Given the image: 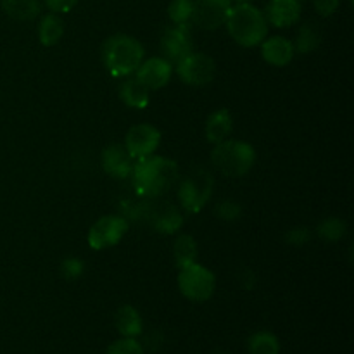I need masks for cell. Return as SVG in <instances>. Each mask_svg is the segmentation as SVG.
<instances>
[{"label": "cell", "mask_w": 354, "mask_h": 354, "mask_svg": "<svg viewBox=\"0 0 354 354\" xmlns=\"http://www.w3.org/2000/svg\"><path fill=\"white\" fill-rule=\"evenodd\" d=\"M339 6H341V0H315V10L324 17L335 14Z\"/></svg>", "instance_id": "obj_31"}, {"label": "cell", "mask_w": 354, "mask_h": 354, "mask_svg": "<svg viewBox=\"0 0 354 354\" xmlns=\"http://www.w3.org/2000/svg\"><path fill=\"white\" fill-rule=\"evenodd\" d=\"M3 12L16 21H33L40 16V0H2Z\"/></svg>", "instance_id": "obj_21"}, {"label": "cell", "mask_w": 354, "mask_h": 354, "mask_svg": "<svg viewBox=\"0 0 354 354\" xmlns=\"http://www.w3.org/2000/svg\"><path fill=\"white\" fill-rule=\"evenodd\" d=\"M248 348L251 354H279L280 342L272 332H256L249 337Z\"/></svg>", "instance_id": "obj_24"}, {"label": "cell", "mask_w": 354, "mask_h": 354, "mask_svg": "<svg viewBox=\"0 0 354 354\" xmlns=\"http://www.w3.org/2000/svg\"><path fill=\"white\" fill-rule=\"evenodd\" d=\"M261 55L265 62L275 68H286L294 59V45L286 37H266L261 41Z\"/></svg>", "instance_id": "obj_14"}, {"label": "cell", "mask_w": 354, "mask_h": 354, "mask_svg": "<svg viewBox=\"0 0 354 354\" xmlns=\"http://www.w3.org/2000/svg\"><path fill=\"white\" fill-rule=\"evenodd\" d=\"M178 289L183 297L194 303H204V301L211 299L216 290V277L199 263H192L189 266L180 268L178 273Z\"/></svg>", "instance_id": "obj_5"}, {"label": "cell", "mask_w": 354, "mask_h": 354, "mask_svg": "<svg viewBox=\"0 0 354 354\" xmlns=\"http://www.w3.org/2000/svg\"><path fill=\"white\" fill-rule=\"evenodd\" d=\"M214 180L209 171L197 168L187 178L182 180L178 187V201L183 209L190 214L203 211L213 196Z\"/></svg>", "instance_id": "obj_6"}, {"label": "cell", "mask_w": 354, "mask_h": 354, "mask_svg": "<svg viewBox=\"0 0 354 354\" xmlns=\"http://www.w3.org/2000/svg\"><path fill=\"white\" fill-rule=\"evenodd\" d=\"M100 165H102L104 171L109 176L116 180H124L131 175L135 161L128 154L124 145L111 144L104 147L102 152H100Z\"/></svg>", "instance_id": "obj_13"}, {"label": "cell", "mask_w": 354, "mask_h": 354, "mask_svg": "<svg viewBox=\"0 0 354 354\" xmlns=\"http://www.w3.org/2000/svg\"><path fill=\"white\" fill-rule=\"evenodd\" d=\"M214 213L218 214V218L223 221H235L241 218L242 214V206L235 201H221L216 206Z\"/></svg>", "instance_id": "obj_29"}, {"label": "cell", "mask_w": 354, "mask_h": 354, "mask_svg": "<svg viewBox=\"0 0 354 354\" xmlns=\"http://www.w3.org/2000/svg\"><path fill=\"white\" fill-rule=\"evenodd\" d=\"M197 242L192 235L182 234L175 239V244H173V258H175L176 268H183V266H189L192 263H196L197 259Z\"/></svg>", "instance_id": "obj_22"}, {"label": "cell", "mask_w": 354, "mask_h": 354, "mask_svg": "<svg viewBox=\"0 0 354 354\" xmlns=\"http://www.w3.org/2000/svg\"><path fill=\"white\" fill-rule=\"evenodd\" d=\"M173 71L185 85L204 86L211 83L216 76V62L211 55L203 52H190L178 62H175Z\"/></svg>", "instance_id": "obj_7"}, {"label": "cell", "mask_w": 354, "mask_h": 354, "mask_svg": "<svg viewBox=\"0 0 354 354\" xmlns=\"http://www.w3.org/2000/svg\"><path fill=\"white\" fill-rule=\"evenodd\" d=\"M106 354H144L140 342L133 337H123L120 341L113 342Z\"/></svg>", "instance_id": "obj_27"}, {"label": "cell", "mask_w": 354, "mask_h": 354, "mask_svg": "<svg viewBox=\"0 0 354 354\" xmlns=\"http://www.w3.org/2000/svg\"><path fill=\"white\" fill-rule=\"evenodd\" d=\"M211 162L214 168L225 176L241 178L248 175L256 162V151L249 142L244 140H227L214 145L211 151Z\"/></svg>", "instance_id": "obj_4"}, {"label": "cell", "mask_w": 354, "mask_h": 354, "mask_svg": "<svg viewBox=\"0 0 354 354\" xmlns=\"http://www.w3.org/2000/svg\"><path fill=\"white\" fill-rule=\"evenodd\" d=\"M133 75L152 92L168 85L173 76V64L166 57H149L140 62Z\"/></svg>", "instance_id": "obj_12"}, {"label": "cell", "mask_w": 354, "mask_h": 354, "mask_svg": "<svg viewBox=\"0 0 354 354\" xmlns=\"http://www.w3.org/2000/svg\"><path fill=\"white\" fill-rule=\"evenodd\" d=\"M144 61V47L130 35H113L102 45V62L114 78H128Z\"/></svg>", "instance_id": "obj_3"}, {"label": "cell", "mask_w": 354, "mask_h": 354, "mask_svg": "<svg viewBox=\"0 0 354 354\" xmlns=\"http://www.w3.org/2000/svg\"><path fill=\"white\" fill-rule=\"evenodd\" d=\"M64 21L55 12H48L38 24V40L44 47H54L64 37Z\"/></svg>", "instance_id": "obj_20"}, {"label": "cell", "mask_w": 354, "mask_h": 354, "mask_svg": "<svg viewBox=\"0 0 354 354\" xmlns=\"http://www.w3.org/2000/svg\"><path fill=\"white\" fill-rule=\"evenodd\" d=\"M232 131H234V118L228 109H218L207 116L206 127H204L207 142H211L213 145L220 144V142L230 138Z\"/></svg>", "instance_id": "obj_16"}, {"label": "cell", "mask_w": 354, "mask_h": 354, "mask_svg": "<svg viewBox=\"0 0 354 354\" xmlns=\"http://www.w3.org/2000/svg\"><path fill=\"white\" fill-rule=\"evenodd\" d=\"M149 218H151L152 227H154L159 234L171 235L176 234V232L183 227L182 213H180L178 207L171 206V204H165V206H159L156 207V209H152Z\"/></svg>", "instance_id": "obj_17"}, {"label": "cell", "mask_w": 354, "mask_h": 354, "mask_svg": "<svg viewBox=\"0 0 354 354\" xmlns=\"http://www.w3.org/2000/svg\"><path fill=\"white\" fill-rule=\"evenodd\" d=\"M130 176L138 196L156 199L178 182L180 169L173 159L152 154L135 161Z\"/></svg>", "instance_id": "obj_1"}, {"label": "cell", "mask_w": 354, "mask_h": 354, "mask_svg": "<svg viewBox=\"0 0 354 354\" xmlns=\"http://www.w3.org/2000/svg\"><path fill=\"white\" fill-rule=\"evenodd\" d=\"M159 144H161V131L154 124L149 123L135 124L128 130L127 137H124V149L133 161L154 154Z\"/></svg>", "instance_id": "obj_9"}, {"label": "cell", "mask_w": 354, "mask_h": 354, "mask_svg": "<svg viewBox=\"0 0 354 354\" xmlns=\"http://www.w3.org/2000/svg\"><path fill=\"white\" fill-rule=\"evenodd\" d=\"M44 3L50 9V12L66 14L78 3V0H44Z\"/></svg>", "instance_id": "obj_32"}, {"label": "cell", "mask_w": 354, "mask_h": 354, "mask_svg": "<svg viewBox=\"0 0 354 354\" xmlns=\"http://www.w3.org/2000/svg\"><path fill=\"white\" fill-rule=\"evenodd\" d=\"M128 228H130V225H128L127 218L118 216V214H107V216L99 218L90 227L88 237H86L90 249L104 251V249L114 248L123 241Z\"/></svg>", "instance_id": "obj_8"}, {"label": "cell", "mask_w": 354, "mask_h": 354, "mask_svg": "<svg viewBox=\"0 0 354 354\" xmlns=\"http://www.w3.org/2000/svg\"><path fill=\"white\" fill-rule=\"evenodd\" d=\"M228 2H230L232 6H237V3H249L251 0H228Z\"/></svg>", "instance_id": "obj_33"}, {"label": "cell", "mask_w": 354, "mask_h": 354, "mask_svg": "<svg viewBox=\"0 0 354 354\" xmlns=\"http://www.w3.org/2000/svg\"><path fill=\"white\" fill-rule=\"evenodd\" d=\"M120 99L131 109H145L151 102V90L135 76H128L120 86Z\"/></svg>", "instance_id": "obj_18"}, {"label": "cell", "mask_w": 354, "mask_h": 354, "mask_svg": "<svg viewBox=\"0 0 354 354\" xmlns=\"http://www.w3.org/2000/svg\"><path fill=\"white\" fill-rule=\"evenodd\" d=\"M322 41V35L317 26L313 24H303L296 35V41H292L294 52L299 54H310V52L317 50L318 45Z\"/></svg>", "instance_id": "obj_23"}, {"label": "cell", "mask_w": 354, "mask_h": 354, "mask_svg": "<svg viewBox=\"0 0 354 354\" xmlns=\"http://www.w3.org/2000/svg\"><path fill=\"white\" fill-rule=\"evenodd\" d=\"M266 21L277 28H289L301 17L299 0H272L266 9Z\"/></svg>", "instance_id": "obj_15"}, {"label": "cell", "mask_w": 354, "mask_h": 354, "mask_svg": "<svg viewBox=\"0 0 354 354\" xmlns=\"http://www.w3.org/2000/svg\"><path fill=\"white\" fill-rule=\"evenodd\" d=\"M311 241V230L306 227H294L286 234L287 244L294 245V248H303Z\"/></svg>", "instance_id": "obj_30"}, {"label": "cell", "mask_w": 354, "mask_h": 354, "mask_svg": "<svg viewBox=\"0 0 354 354\" xmlns=\"http://www.w3.org/2000/svg\"><path fill=\"white\" fill-rule=\"evenodd\" d=\"M161 48L165 52V57L171 64L194 52L192 31H190L189 24H171L169 28H166L161 37Z\"/></svg>", "instance_id": "obj_11"}, {"label": "cell", "mask_w": 354, "mask_h": 354, "mask_svg": "<svg viewBox=\"0 0 354 354\" xmlns=\"http://www.w3.org/2000/svg\"><path fill=\"white\" fill-rule=\"evenodd\" d=\"M194 0H171L168 6V16L173 24H189L192 19Z\"/></svg>", "instance_id": "obj_26"}, {"label": "cell", "mask_w": 354, "mask_h": 354, "mask_svg": "<svg viewBox=\"0 0 354 354\" xmlns=\"http://www.w3.org/2000/svg\"><path fill=\"white\" fill-rule=\"evenodd\" d=\"M348 234V223L342 218H325L317 227V235L325 242H339Z\"/></svg>", "instance_id": "obj_25"}, {"label": "cell", "mask_w": 354, "mask_h": 354, "mask_svg": "<svg viewBox=\"0 0 354 354\" xmlns=\"http://www.w3.org/2000/svg\"><path fill=\"white\" fill-rule=\"evenodd\" d=\"M85 273V263L80 258H66L61 263V275L66 280H78Z\"/></svg>", "instance_id": "obj_28"}, {"label": "cell", "mask_w": 354, "mask_h": 354, "mask_svg": "<svg viewBox=\"0 0 354 354\" xmlns=\"http://www.w3.org/2000/svg\"><path fill=\"white\" fill-rule=\"evenodd\" d=\"M114 325H116L118 332H120L123 337H138L144 330V324H142V317L137 311V308L130 306V304H124L120 310L116 311V317H114Z\"/></svg>", "instance_id": "obj_19"}, {"label": "cell", "mask_w": 354, "mask_h": 354, "mask_svg": "<svg viewBox=\"0 0 354 354\" xmlns=\"http://www.w3.org/2000/svg\"><path fill=\"white\" fill-rule=\"evenodd\" d=\"M232 3L228 0H194L192 23L203 30L213 31L225 26Z\"/></svg>", "instance_id": "obj_10"}, {"label": "cell", "mask_w": 354, "mask_h": 354, "mask_svg": "<svg viewBox=\"0 0 354 354\" xmlns=\"http://www.w3.org/2000/svg\"><path fill=\"white\" fill-rule=\"evenodd\" d=\"M225 28L235 44L245 48L258 47L268 37V21L265 12L251 2L232 6Z\"/></svg>", "instance_id": "obj_2"}]
</instances>
